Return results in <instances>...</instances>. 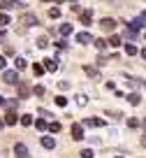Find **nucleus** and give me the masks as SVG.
<instances>
[{
    "label": "nucleus",
    "instance_id": "24",
    "mask_svg": "<svg viewBox=\"0 0 146 158\" xmlns=\"http://www.w3.org/2000/svg\"><path fill=\"white\" fill-rule=\"evenodd\" d=\"M49 133H60V123L58 121H51V123H49Z\"/></svg>",
    "mask_w": 146,
    "mask_h": 158
},
{
    "label": "nucleus",
    "instance_id": "6",
    "mask_svg": "<svg viewBox=\"0 0 146 158\" xmlns=\"http://www.w3.org/2000/svg\"><path fill=\"white\" fill-rule=\"evenodd\" d=\"M81 126H86V128H102L104 121H102V118H83Z\"/></svg>",
    "mask_w": 146,
    "mask_h": 158
},
{
    "label": "nucleus",
    "instance_id": "7",
    "mask_svg": "<svg viewBox=\"0 0 146 158\" xmlns=\"http://www.w3.org/2000/svg\"><path fill=\"white\" fill-rule=\"evenodd\" d=\"M100 26H102V30H109V33H112V30L116 28V21H114V19H109V16H104V19L100 21Z\"/></svg>",
    "mask_w": 146,
    "mask_h": 158
},
{
    "label": "nucleus",
    "instance_id": "2",
    "mask_svg": "<svg viewBox=\"0 0 146 158\" xmlns=\"http://www.w3.org/2000/svg\"><path fill=\"white\" fill-rule=\"evenodd\" d=\"M2 81L5 84H16L19 81V70H2Z\"/></svg>",
    "mask_w": 146,
    "mask_h": 158
},
{
    "label": "nucleus",
    "instance_id": "34",
    "mask_svg": "<svg viewBox=\"0 0 146 158\" xmlns=\"http://www.w3.org/2000/svg\"><path fill=\"white\" fill-rule=\"evenodd\" d=\"M81 158H93V149H83V151H81Z\"/></svg>",
    "mask_w": 146,
    "mask_h": 158
},
{
    "label": "nucleus",
    "instance_id": "25",
    "mask_svg": "<svg viewBox=\"0 0 146 158\" xmlns=\"http://www.w3.org/2000/svg\"><path fill=\"white\" fill-rule=\"evenodd\" d=\"M125 54H128V56H135V54H139V51H137L135 44H125Z\"/></svg>",
    "mask_w": 146,
    "mask_h": 158
},
{
    "label": "nucleus",
    "instance_id": "29",
    "mask_svg": "<svg viewBox=\"0 0 146 158\" xmlns=\"http://www.w3.org/2000/svg\"><path fill=\"white\" fill-rule=\"evenodd\" d=\"M37 47H39V49H47V47H49V40L47 37H39L37 40Z\"/></svg>",
    "mask_w": 146,
    "mask_h": 158
},
{
    "label": "nucleus",
    "instance_id": "3",
    "mask_svg": "<svg viewBox=\"0 0 146 158\" xmlns=\"http://www.w3.org/2000/svg\"><path fill=\"white\" fill-rule=\"evenodd\" d=\"M14 156L16 158H28V147L23 142H16L14 144Z\"/></svg>",
    "mask_w": 146,
    "mask_h": 158
},
{
    "label": "nucleus",
    "instance_id": "20",
    "mask_svg": "<svg viewBox=\"0 0 146 158\" xmlns=\"http://www.w3.org/2000/svg\"><path fill=\"white\" fill-rule=\"evenodd\" d=\"M121 42L123 40L118 37V35H112V37H109V47H121Z\"/></svg>",
    "mask_w": 146,
    "mask_h": 158
},
{
    "label": "nucleus",
    "instance_id": "22",
    "mask_svg": "<svg viewBox=\"0 0 146 158\" xmlns=\"http://www.w3.org/2000/svg\"><path fill=\"white\" fill-rule=\"evenodd\" d=\"M77 105H79V107H86V105H88V98H86L83 93H79V95H77Z\"/></svg>",
    "mask_w": 146,
    "mask_h": 158
},
{
    "label": "nucleus",
    "instance_id": "9",
    "mask_svg": "<svg viewBox=\"0 0 146 158\" xmlns=\"http://www.w3.org/2000/svg\"><path fill=\"white\" fill-rule=\"evenodd\" d=\"M44 68H47L49 72H56V70H58V60L56 58H44Z\"/></svg>",
    "mask_w": 146,
    "mask_h": 158
},
{
    "label": "nucleus",
    "instance_id": "17",
    "mask_svg": "<svg viewBox=\"0 0 146 158\" xmlns=\"http://www.w3.org/2000/svg\"><path fill=\"white\" fill-rule=\"evenodd\" d=\"M35 128H37V130H42V133H44V130H49V123L44 121V118H37V121H35Z\"/></svg>",
    "mask_w": 146,
    "mask_h": 158
},
{
    "label": "nucleus",
    "instance_id": "13",
    "mask_svg": "<svg viewBox=\"0 0 146 158\" xmlns=\"http://www.w3.org/2000/svg\"><path fill=\"white\" fill-rule=\"evenodd\" d=\"M19 118H21V116H16V114H14V112L10 109V112L5 114V123H7V126H14L16 121H19Z\"/></svg>",
    "mask_w": 146,
    "mask_h": 158
},
{
    "label": "nucleus",
    "instance_id": "43",
    "mask_svg": "<svg viewBox=\"0 0 146 158\" xmlns=\"http://www.w3.org/2000/svg\"><path fill=\"white\" fill-rule=\"evenodd\" d=\"M70 2H77V0H70Z\"/></svg>",
    "mask_w": 146,
    "mask_h": 158
},
{
    "label": "nucleus",
    "instance_id": "30",
    "mask_svg": "<svg viewBox=\"0 0 146 158\" xmlns=\"http://www.w3.org/2000/svg\"><path fill=\"white\" fill-rule=\"evenodd\" d=\"M7 23H12V19L7 14H0V26H7Z\"/></svg>",
    "mask_w": 146,
    "mask_h": 158
},
{
    "label": "nucleus",
    "instance_id": "5",
    "mask_svg": "<svg viewBox=\"0 0 146 158\" xmlns=\"http://www.w3.org/2000/svg\"><path fill=\"white\" fill-rule=\"evenodd\" d=\"M70 135H72V139H83V126L81 123H74L72 128H70Z\"/></svg>",
    "mask_w": 146,
    "mask_h": 158
},
{
    "label": "nucleus",
    "instance_id": "10",
    "mask_svg": "<svg viewBox=\"0 0 146 158\" xmlns=\"http://www.w3.org/2000/svg\"><path fill=\"white\" fill-rule=\"evenodd\" d=\"M77 42H79V44H91V42H93V35L91 33H79L77 35Z\"/></svg>",
    "mask_w": 146,
    "mask_h": 158
},
{
    "label": "nucleus",
    "instance_id": "32",
    "mask_svg": "<svg viewBox=\"0 0 146 158\" xmlns=\"http://www.w3.org/2000/svg\"><path fill=\"white\" fill-rule=\"evenodd\" d=\"M128 128H139V121L137 118H128Z\"/></svg>",
    "mask_w": 146,
    "mask_h": 158
},
{
    "label": "nucleus",
    "instance_id": "27",
    "mask_svg": "<svg viewBox=\"0 0 146 158\" xmlns=\"http://www.w3.org/2000/svg\"><path fill=\"white\" fill-rule=\"evenodd\" d=\"M125 40H137V30L128 28V30H125Z\"/></svg>",
    "mask_w": 146,
    "mask_h": 158
},
{
    "label": "nucleus",
    "instance_id": "31",
    "mask_svg": "<svg viewBox=\"0 0 146 158\" xmlns=\"http://www.w3.org/2000/svg\"><path fill=\"white\" fill-rule=\"evenodd\" d=\"M56 105H58V107H65V105H67V98H63V95H58V98H56Z\"/></svg>",
    "mask_w": 146,
    "mask_h": 158
},
{
    "label": "nucleus",
    "instance_id": "16",
    "mask_svg": "<svg viewBox=\"0 0 146 158\" xmlns=\"http://www.w3.org/2000/svg\"><path fill=\"white\" fill-rule=\"evenodd\" d=\"M60 35H63V37L72 35V23H63V26H60Z\"/></svg>",
    "mask_w": 146,
    "mask_h": 158
},
{
    "label": "nucleus",
    "instance_id": "33",
    "mask_svg": "<svg viewBox=\"0 0 146 158\" xmlns=\"http://www.w3.org/2000/svg\"><path fill=\"white\" fill-rule=\"evenodd\" d=\"M107 116H112V118H121L123 114H121V112H116V109H112V112H107Z\"/></svg>",
    "mask_w": 146,
    "mask_h": 158
},
{
    "label": "nucleus",
    "instance_id": "12",
    "mask_svg": "<svg viewBox=\"0 0 146 158\" xmlns=\"http://www.w3.org/2000/svg\"><path fill=\"white\" fill-rule=\"evenodd\" d=\"M91 21H93V12L91 10H81V23L83 26H91Z\"/></svg>",
    "mask_w": 146,
    "mask_h": 158
},
{
    "label": "nucleus",
    "instance_id": "36",
    "mask_svg": "<svg viewBox=\"0 0 146 158\" xmlns=\"http://www.w3.org/2000/svg\"><path fill=\"white\" fill-rule=\"evenodd\" d=\"M58 86H60V89L65 91V89H70V81H58Z\"/></svg>",
    "mask_w": 146,
    "mask_h": 158
},
{
    "label": "nucleus",
    "instance_id": "15",
    "mask_svg": "<svg viewBox=\"0 0 146 158\" xmlns=\"http://www.w3.org/2000/svg\"><path fill=\"white\" fill-rule=\"evenodd\" d=\"M128 102H130V105H135V107H137V105L141 102V95H139V93H130V95H128Z\"/></svg>",
    "mask_w": 146,
    "mask_h": 158
},
{
    "label": "nucleus",
    "instance_id": "41",
    "mask_svg": "<svg viewBox=\"0 0 146 158\" xmlns=\"http://www.w3.org/2000/svg\"><path fill=\"white\" fill-rule=\"evenodd\" d=\"M5 126H7V123H5V118H0V128H5Z\"/></svg>",
    "mask_w": 146,
    "mask_h": 158
},
{
    "label": "nucleus",
    "instance_id": "19",
    "mask_svg": "<svg viewBox=\"0 0 146 158\" xmlns=\"http://www.w3.org/2000/svg\"><path fill=\"white\" fill-rule=\"evenodd\" d=\"M19 2H10V0H0V10H12V7H16Z\"/></svg>",
    "mask_w": 146,
    "mask_h": 158
},
{
    "label": "nucleus",
    "instance_id": "28",
    "mask_svg": "<svg viewBox=\"0 0 146 158\" xmlns=\"http://www.w3.org/2000/svg\"><path fill=\"white\" fill-rule=\"evenodd\" d=\"M49 16H51V19H58V16H60V10H58V7H51V10H49Z\"/></svg>",
    "mask_w": 146,
    "mask_h": 158
},
{
    "label": "nucleus",
    "instance_id": "26",
    "mask_svg": "<svg viewBox=\"0 0 146 158\" xmlns=\"http://www.w3.org/2000/svg\"><path fill=\"white\" fill-rule=\"evenodd\" d=\"M26 68V58H16L14 60V70H23Z\"/></svg>",
    "mask_w": 146,
    "mask_h": 158
},
{
    "label": "nucleus",
    "instance_id": "35",
    "mask_svg": "<svg viewBox=\"0 0 146 158\" xmlns=\"http://www.w3.org/2000/svg\"><path fill=\"white\" fill-rule=\"evenodd\" d=\"M33 93H35V95H44V86H35Z\"/></svg>",
    "mask_w": 146,
    "mask_h": 158
},
{
    "label": "nucleus",
    "instance_id": "18",
    "mask_svg": "<svg viewBox=\"0 0 146 158\" xmlns=\"http://www.w3.org/2000/svg\"><path fill=\"white\" fill-rule=\"evenodd\" d=\"M125 81H128V86H130V89H141V81H139V79H132V77H128Z\"/></svg>",
    "mask_w": 146,
    "mask_h": 158
},
{
    "label": "nucleus",
    "instance_id": "8",
    "mask_svg": "<svg viewBox=\"0 0 146 158\" xmlns=\"http://www.w3.org/2000/svg\"><path fill=\"white\" fill-rule=\"evenodd\" d=\"M39 142H42V147H44V149H56V139L51 137V135H44Z\"/></svg>",
    "mask_w": 146,
    "mask_h": 158
},
{
    "label": "nucleus",
    "instance_id": "14",
    "mask_svg": "<svg viewBox=\"0 0 146 158\" xmlns=\"http://www.w3.org/2000/svg\"><path fill=\"white\" fill-rule=\"evenodd\" d=\"M83 72H86L88 77H93V79H100V72H97L93 65H86V68H83Z\"/></svg>",
    "mask_w": 146,
    "mask_h": 158
},
{
    "label": "nucleus",
    "instance_id": "23",
    "mask_svg": "<svg viewBox=\"0 0 146 158\" xmlns=\"http://www.w3.org/2000/svg\"><path fill=\"white\" fill-rule=\"evenodd\" d=\"M33 72L39 77V74H44V72H47V68H44V65H39V63H35V65H33Z\"/></svg>",
    "mask_w": 146,
    "mask_h": 158
},
{
    "label": "nucleus",
    "instance_id": "21",
    "mask_svg": "<svg viewBox=\"0 0 146 158\" xmlns=\"http://www.w3.org/2000/svg\"><path fill=\"white\" fill-rule=\"evenodd\" d=\"M19 121H21V126H33V116H30V114H23Z\"/></svg>",
    "mask_w": 146,
    "mask_h": 158
},
{
    "label": "nucleus",
    "instance_id": "42",
    "mask_svg": "<svg viewBox=\"0 0 146 158\" xmlns=\"http://www.w3.org/2000/svg\"><path fill=\"white\" fill-rule=\"evenodd\" d=\"M5 102H7V100H5V98H2V95H0V105H2V107H5Z\"/></svg>",
    "mask_w": 146,
    "mask_h": 158
},
{
    "label": "nucleus",
    "instance_id": "37",
    "mask_svg": "<svg viewBox=\"0 0 146 158\" xmlns=\"http://www.w3.org/2000/svg\"><path fill=\"white\" fill-rule=\"evenodd\" d=\"M5 65H7V60L2 58V56H0V70H5Z\"/></svg>",
    "mask_w": 146,
    "mask_h": 158
},
{
    "label": "nucleus",
    "instance_id": "38",
    "mask_svg": "<svg viewBox=\"0 0 146 158\" xmlns=\"http://www.w3.org/2000/svg\"><path fill=\"white\" fill-rule=\"evenodd\" d=\"M141 21H144V26H146V12H141V16H139Z\"/></svg>",
    "mask_w": 146,
    "mask_h": 158
},
{
    "label": "nucleus",
    "instance_id": "39",
    "mask_svg": "<svg viewBox=\"0 0 146 158\" xmlns=\"http://www.w3.org/2000/svg\"><path fill=\"white\" fill-rule=\"evenodd\" d=\"M139 56H141V58L146 60V49H141V51H139Z\"/></svg>",
    "mask_w": 146,
    "mask_h": 158
},
{
    "label": "nucleus",
    "instance_id": "1",
    "mask_svg": "<svg viewBox=\"0 0 146 158\" xmlns=\"http://www.w3.org/2000/svg\"><path fill=\"white\" fill-rule=\"evenodd\" d=\"M16 89H19V98H21V100H26V98H30V95H33V86H30L28 81H23V79H19V81H16Z\"/></svg>",
    "mask_w": 146,
    "mask_h": 158
},
{
    "label": "nucleus",
    "instance_id": "11",
    "mask_svg": "<svg viewBox=\"0 0 146 158\" xmlns=\"http://www.w3.org/2000/svg\"><path fill=\"white\" fill-rule=\"evenodd\" d=\"M93 44L97 47V51H104L109 47V40H104V37H97V40H93Z\"/></svg>",
    "mask_w": 146,
    "mask_h": 158
},
{
    "label": "nucleus",
    "instance_id": "40",
    "mask_svg": "<svg viewBox=\"0 0 146 158\" xmlns=\"http://www.w3.org/2000/svg\"><path fill=\"white\" fill-rule=\"evenodd\" d=\"M141 147H146V135H141Z\"/></svg>",
    "mask_w": 146,
    "mask_h": 158
},
{
    "label": "nucleus",
    "instance_id": "4",
    "mask_svg": "<svg viewBox=\"0 0 146 158\" xmlns=\"http://www.w3.org/2000/svg\"><path fill=\"white\" fill-rule=\"evenodd\" d=\"M19 23H23V26H28V28H30V26H37L39 21H37V16H35V14H21Z\"/></svg>",
    "mask_w": 146,
    "mask_h": 158
}]
</instances>
